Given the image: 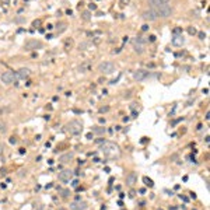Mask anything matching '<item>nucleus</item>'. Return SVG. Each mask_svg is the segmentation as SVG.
<instances>
[{
	"label": "nucleus",
	"instance_id": "33",
	"mask_svg": "<svg viewBox=\"0 0 210 210\" xmlns=\"http://www.w3.org/2000/svg\"><path fill=\"white\" fill-rule=\"evenodd\" d=\"M147 30H148V25H147V24H144V25L142 27V31H147Z\"/></svg>",
	"mask_w": 210,
	"mask_h": 210
},
{
	"label": "nucleus",
	"instance_id": "31",
	"mask_svg": "<svg viewBox=\"0 0 210 210\" xmlns=\"http://www.w3.org/2000/svg\"><path fill=\"white\" fill-rule=\"evenodd\" d=\"M62 193H63V196H64V198H66V196H69V190H67V189L62 190Z\"/></svg>",
	"mask_w": 210,
	"mask_h": 210
},
{
	"label": "nucleus",
	"instance_id": "24",
	"mask_svg": "<svg viewBox=\"0 0 210 210\" xmlns=\"http://www.w3.org/2000/svg\"><path fill=\"white\" fill-rule=\"evenodd\" d=\"M172 32L175 34V35H176V34H181V32H182V28H179V27H178V28H174Z\"/></svg>",
	"mask_w": 210,
	"mask_h": 210
},
{
	"label": "nucleus",
	"instance_id": "1",
	"mask_svg": "<svg viewBox=\"0 0 210 210\" xmlns=\"http://www.w3.org/2000/svg\"><path fill=\"white\" fill-rule=\"evenodd\" d=\"M101 151L104 153V156L108 157V158H111V160L119 158L120 157L119 146L115 144V143H112V142H104V144L101 146Z\"/></svg>",
	"mask_w": 210,
	"mask_h": 210
},
{
	"label": "nucleus",
	"instance_id": "23",
	"mask_svg": "<svg viewBox=\"0 0 210 210\" xmlns=\"http://www.w3.org/2000/svg\"><path fill=\"white\" fill-rule=\"evenodd\" d=\"M108 111H109V106H102V108H100L101 114H104V112H108Z\"/></svg>",
	"mask_w": 210,
	"mask_h": 210
},
{
	"label": "nucleus",
	"instance_id": "17",
	"mask_svg": "<svg viewBox=\"0 0 210 210\" xmlns=\"http://www.w3.org/2000/svg\"><path fill=\"white\" fill-rule=\"evenodd\" d=\"M56 27H58V34H60V32H63V31H66L67 24L66 22H60V24H58Z\"/></svg>",
	"mask_w": 210,
	"mask_h": 210
},
{
	"label": "nucleus",
	"instance_id": "12",
	"mask_svg": "<svg viewBox=\"0 0 210 210\" xmlns=\"http://www.w3.org/2000/svg\"><path fill=\"white\" fill-rule=\"evenodd\" d=\"M16 74H17V77H20V78H24V80H25V78H27L28 76L31 74V70L28 69V67H21V69H20L18 72L16 73Z\"/></svg>",
	"mask_w": 210,
	"mask_h": 210
},
{
	"label": "nucleus",
	"instance_id": "36",
	"mask_svg": "<svg viewBox=\"0 0 210 210\" xmlns=\"http://www.w3.org/2000/svg\"><path fill=\"white\" fill-rule=\"evenodd\" d=\"M73 186H77V185H78V181H73Z\"/></svg>",
	"mask_w": 210,
	"mask_h": 210
},
{
	"label": "nucleus",
	"instance_id": "2",
	"mask_svg": "<svg viewBox=\"0 0 210 210\" xmlns=\"http://www.w3.org/2000/svg\"><path fill=\"white\" fill-rule=\"evenodd\" d=\"M151 10L156 13L157 17H162V18H167L172 14V7L168 4H158V6H153Z\"/></svg>",
	"mask_w": 210,
	"mask_h": 210
},
{
	"label": "nucleus",
	"instance_id": "14",
	"mask_svg": "<svg viewBox=\"0 0 210 210\" xmlns=\"http://www.w3.org/2000/svg\"><path fill=\"white\" fill-rule=\"evenodd\" d=\"M171 42H172L174 46H182V45L185 44V39L182 38V35H175Z\"/></svg>",
	"mask_w": 210,
	"mask_h": 210
},
{
	"label": "nucleus",
	"instance_id": "37",
	"mask_svg": "<svg viewBox=\"0 0 210 210\" xmlns=\"http://www.w3.org/2000/svg\"><path fill=\"white\" fill-rule=\"evenodd\" d=\"M60 210H64V209H60Z\"/></svg>",
	"mask_w": 210,
	"mask_h": 210
},
{
	"label": "nucleus",
	"instance_id": "11",
	"mask_svg": "<svg viewBox=\"0 0 210 210\" xmlns=\"http://www.w3.org/2000/svg\"><path fill=\"white\" fill-rule=\"evenodd\" d=\"M70 209L72 210H86L87 203L86 202H73V203H70Z\"/></svg>",
	"mask_w": 210,
	"mask_h": 210
},
{
	"label": "nucleus",
	"instance_id": "30",
	"mask_svg": "<svg viewBox=\"0 0 210 210\" xmlns=\"http://www.w3.org/2000/svg\"><path fill=\"white\" fill-rule=\"evenodd\" d=\"M0 2H2V4H4V6L10 4V0H0Z\"/></svg>",
	"mask_w": 210,
	"mask_h": 210
},
{
	"label": "nucleus",
	"instance_id": "34",
	"mask_svg": "<svg viewBox=\"0 0 210 210\" xmlns=\"http://www.w3.org/2000/svg\"><path fill=\"white\" fill-rule=\"evenodd\" d=\"M154 41H156V36L151 35V36H150V42H154Z\"/></svg>",
	"mask_w": 210,
	"mask_h": 210
},
{
	"label": "nucleus",
	"instance_id": "28",
	"mask_svg": "<svg viewBox=\"0 0 210 210\" xmlns=\"http://www.w3.org/2000/svg\"><path fill=\"white\" fill-rule=\"evenodd\" d=\"M199 38L204 39V38H206V34H204V32H199Z\"/></svg>",
	"mask_w": 210,
	"mask_h": 210
},
{
	"label": "nucleus",
	"instance_id": "21",
	"mask_svg": "<svg viewBox=\"0 0 210 210\" xmlns=\"http://www.w3.org/2000/svg\"><path fill=\"white\" fill-rule=\"evenodd\" d=\"M188 32H189L190 35H195V34H196V28H193V27H189V28H188Z\"/></svg>",
	"mask_w": 210,
	"mask_h": 210
},
{
	"label": "nucleus",
	"instance_id": "6",
	"mask_svg": "<svg viewBox=\"0 0 210 210\" xmlns=\"http://www.w3.org/2000/svg\"><path fill=\"white\" fill-rule=\"evenodd\" d=\"M25 49L27 50H34V49H41L42 48V42L36 41V39H30V41L25 42Z\"/></svg>",
	"mask_w": 210,
	"mask_h": 210
},
{
	"label": "nucleus",
	"instance_id": "27",
	"mask_svg": "<svg viewBox=\"0 0 210 210\" xmlns=\"http://www.w3.org/2000/svg\"><path fill=\"white\" fill-rule=\"evenodd\" d=\"M129 2H130V0H120V6H126V4H129Z\"/></svg>",
	"mask_w": 210,
	"mask_h": 210
},
{
	"label": "nucleus",
	"instance_id": "18",
	"mask_svg": "<svg viewBox=\"0 0 210 210\" xmlns=\"http://www.w3.org/2000/svg\"><path fill=\"white\" fill-rule=\"evenodd\" d=\"M143 182H144V184L147 185L148 188H153V186H154V182H153V179L147 178V176H144V178H143Z\"/></svg>",
	"mask_w": 210,
	"mask_h": 210
},
{
	"label": "nucleus",
	"instance_id": "25",
	"mask_svg": "<svg viewBox=\"0 0 210 210\" xmlns=\"http://www.w3.org/2000/svg\"><path fill=\"white\" fill-rule=\"evenodd\" d=\"M32 25H34V27H39V25H41V20H36V21H34L32 22Z\"/></svg>",
	"mask_w": 210,
	"mask_h": 210
},
{
	"label": "nucleus",
	"instance_id": "9",
	"mask_svg": "<svg viewBox=\"0 0 210 210\" xmlns=\"http://www.w3.org/2000/svg\"><path fill=\"white\" fill-rule=\"evenodd\" d=\"M142 17L144 20H147V21H154V20H157L158 17L156 16V13H154L153 10H146V11H143V14H142Z\"/></svg>",
	"mask_w": 210,
	"mask_h": 210
},
{
	"label": "nucleus",
	"instance_id": "15",
	"mask_svg": "<svg viewBox=\"0 0 210 210\" xmlns=\"http://www.w3.org/2000/svg\"><path fill=\"white\" fill-rule=\"evenodd\" d=\"M133 45H134V50H136L137 53H143V52H144V45H143V44H139V42L134 41Z\"/></svg>",
	"mask_w": 210,
	"mask_h": 210
},
{
	"label": "nucleus",
	"instance_id": "26",
	"mask_svg": "<svg viewBox=\"0 0 210 210\" xmlns=\"http://www.w3.org/2000/svg\"><path fill=\"white\" fill-rule=\"evenodd\" d=\"M88 7H90V10H97V4H94V3H91Z\"/></svg>",
	"mask_w": 210,
	"mask_h": 210
},
{
	"label": "nucleus",
	"instance_id": "10",
	"mask_svg": "<svg viewBox=\"0 0 210 210\" xmlns=\"http://www.w3.org/2000/svg\"><path fill=\"white\" fill-rule=\"evenodd\" d=\"M136 182H137L136 172H129L128 175H126V185H128V186H133Z\"/></svg>",
	"mask_w": 210,
	"mask_h": 210
},
{
	"label": "nucleus",
	"instance_id": "32",
	"mask_svg": "<svg viewBox=\"0 0 210 210\" xmlns=\"http://www.w3.org/2000/svg\"><path fill=\"white\" fill-rule=\"evenodd\" d=\"M3 151H4V146H3L2 143H0V156L3 154Z\"/></svg>",
	"mask_w": 210,
	"mask_h": 210
},
{
	"label": "nucleus",
	"instance_id": "4",
	"mask_svg": "<svg viewBox=\"0 0 210 210\" xmlns=\"http://www.w3.org/2000/svg\"><path fill=\"white\" fill-rule=\"evenodd\" d=\"M98 72L102 73V74H111L115 72V64L112 62H102V63L98 64Z\"/></svg>",
	"mask_w": 210,
	"mask_h": 210
},
{
	"label": "nucleus",
	"instance_id": "29",
	"mask_svg": "<svg viewBox=\"0 0 210 210\" xmlns=\"http://www.w3.org/2000/svg\"><path fill=\"white\" fill-rule=\"evenodd\" d=\"M10 143H11V144H16L17 139H16V137H10Z\"/></svg>",
	"mask_w": 210,
	"mask_h": 210
},
{
	"label": "nucleus",
	"instance_id": "19",
	"mask_svg": "<svg viewBox=\"0 0 210 210\" xmlns=\"http://www.w3.org/2000/svg\"><path fill=\"white\" fill-rule=\"evenodd\" d=\"M92 132L97 133V134H102V133H105V128H94Z\"/></svg>",
	"mask_w": 210,
	"mask_h": 210
},
{
	"label": "nucleus",
	"instance_id": "35",
	"mask_svg": "<svg viewBox=\"0 0 210 210\" xmlns=\"http://www.w3.org/2000/svg\"><path fill=\"white\" fill-rule=\"evenodd\" d=\"M0 172H2V175H4V174H6V168H2V170H0Z\"/></svg>",
	"mask_w": 210,
	"mask_h": 210
},
{
	"label": "nucleus",
	"instance_id": "5",
	"mask_svg": "<svg viewBox=\"0 0 210 210\" xmlns=\"http://www.w3.org/2000/svg\"><path fill=\"white\" fill-rule=\"evenodd\" d=\"M16 77H17V74L14 72H11V70H7V72H4L2 74V81L4 84H11V83H16Z\"/></svg>",
	"mask_w": 210,
	"mask_h": 210
},
{
	"label": "nucleus",
	"instance_id": "22",
	"mask_svg": "<svg viewBox=\"0 0 210 210\" xmlns=\"http://www.w3.org/2000/svg\"><path fill=\"white\" fill-rule=\"evenodd\" d=\"M6 130H7V129H6V125L4 123H0V133H6Z\"/></svg>",
	"mask_w": 210,
	"mask_h": 210
},
{
	"label": "nucleus",
	"instance_id": "3",
	"mask_svg": "<svg viewBox=\"0 0 210 210\" xmlns=\"http://www.w3.org/2000/svg\"><path fill=\"white\" fill-rule=\"evenodd\" d=\"M66 130L69 132L70 134H73V136H77V134H80L81 132H83V123H81L80 120L73 119L66 125Z\"/></svg>",
	"mask_w": 210,
	"mask_h": 210
},
{
	"label": "nucleus",
	"instance_id": "8",
	"mask_svg": "<svg viewBox=\"0 0 210 210\" xmlns=\"http://www.w3.org/2000/svg\"><path fill=\"white\" fill-rule=\"evenodd\" d=\"M147 76H148V72H146V70H136L133 73V78L136 81H143Z\"/></svg>",
	"mask_w": 210,
	"mask_h": 210
},
{
	"label": "nucleus",
	"instance_id": "20",
	"mask_svg": "<svg viewBox=\"0 0 210 210\" xmlns=\"http://www.w3.org/2000/svg\"><path fill=\"white\" fill-rule=\"evenodd\" d=\"M90 18H91V17H90V11H84V13H83V20L88 21Z\"/></svg>",
	"mask_w": 210,
	"mask_h": 210
},
{
	"label": "nucleus",
	"instance_id": "16",
	"mask_svg": "<svg viewBox=\"0 0 210 210\" xmlns=\"http://www.w3.org/2000/svg\"><path fill=\"white\" fill-rule=\"evenodd\" d=\"M170 0H150V6H158V4H168Z\"/></svg>",
	"mask_w": 210,
	"mask_h": 210
},
{
	"label": "nucleus",
	"instance_id": "7",
	"mask_svg": "<svg viewBox=\"0 0 210 210\" xmlns=\"http://www.w3.org/2000/svg\"><path fill=\"white\" fill-rule=\"evenodd\" d=\"M73 178V171L70 170H63L62 172H59V181L62 182H69Z\"/></svg>",
	"mask_w": 210,
	"mask_h": 210
},
{
	"label": "nucleus",
	"instance_id": "13",
	"mask_svg": "<svg viewBox=\"0 0 210 210\" xmlns=\"http://www.w3.org/2000/svg\"><path fill=\"white\" fill-rule=\"evenodd\" d=\"M74 158V156H73V153H66L63 154V156H60V158H59V161L62 162V164H66V162H70Z\"/></svg>",
	"mask_w": 210,
	"mask_h": 210
}]
</instances>
